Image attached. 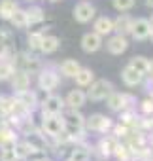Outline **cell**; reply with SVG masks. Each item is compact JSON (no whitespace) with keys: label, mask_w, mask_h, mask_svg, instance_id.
<instances>
[{"label":"cell","mask_w":153,"mask_h":161,"mask_svg":"<svg viewBox=\"0 0 153 161\" xmlns=\"http://www.w3.org/2000/svg\"><path fill=\"white\" fill-rule=\"evenodd\" d=\"M85 93H87V101L100 103V101H106L113 93V84L108 82V80H93Z\"/></svg>","instance_id":"1"},{"label":"cell","mask_w":153,"mask_h":161,"mask_svg":"<svg viewBox=\"0 0 153 161\" xmlns=\"http://www.w3.org/2000/svg\"><path fill=\"white\" fill-rule=\"evenodd\" d=\"M61 84V76H59V70L51 68V66H45L38 72V89L40 91H45V93H53Z\"/></svg>","instance_id":"2"},{"label":"cell","mask_w":153,"mask_h":161,"mask_svg":"<svg viewBox=\"0 0 153 161\" xmlns=\"http://www.w3.org/2000/svg\"><path fill=\"white\" fill-rule=\"evenodd\" d=\"M87 131H93V133H110L112 127H113V119L106 114H91L85 118V125H83Z\"/></svg>","instance_id":"3"},{"label":"cell","mask_w":153,"mask_h":161,"mask_svg":"<svg viewBox=\"0 0 153 161\" xmlns=\"http://www.w3.org/2000/svg\"><path fill=\"white\" fill-rule=\"evenodd\" d=\"M117 142H119V138H117L113 133H104V136H100V140L95 144L93 152H95V155H98L100 159H108V157L113 155V152H115V148H117Z\"/></svg>","instance_id":"4"},{"label":"cell","mask_w":153,"mask_h":161,"mask_svg":"<svg viewBox=\"0 0 153 161\" xmlns=\"http://www.w3.org/2000/svg\"><path fill=\"white\" fill-rule=\"evenodd\" d=\"M106 104L112 112H123V110H129V108H134L136 104V99L129 93H117L113 91L108 99H106Z\"/></svg>","instance_id":"5"},{"label":"cell","mask_w":153,"mask_h":161,"mask_svg":"<svg viewBox=\"0 0 153 161\" xmlns=\"http://www.w3.org/2000/svg\"><path fill=\"white\" fill-rule=\"evenodd\" d=\"M13 63H15V66H17V68L27 70L29 74H38V72L44 68V66H42V61H40L38 57H34V55L27 53V51H23V53H15Z\"/></svg>","instance_id":"6"},{"label":"cell","mask_w":153,"mask_h":161,"mask_svg":"<svg viewBox=\"0 0 153 161\" xmlns=\"http://www.w3.org/2000/svg\"><path fill=\"white\" fill-rule=\"evenodd\" d=\"M40 127L47 136H57L64 129V119H62L61 114H47V116H42V125Z\"/></svg>","instance_id":"7"},{"label":"cell","mask_w":153,"mask_h":161,"mask_svg":"<svg viewBox=\"0 0 153 161\" xmlns=\"http://www.w3.org/2000/svg\"><path fill=\"white\" fill-rule=\"evenodd\" d=\"M66 108L64 104V99L55 95V93H47L44 101H40V110H42V116H47V114H62V110Z\"/></svg>","instance_id":"8"},{"label":"cell","mask_w":153,"mask_h":161,"mask_svg":"<svg viewBox=\"0 0 153 161\" xmlns=\"http://www.w3.org/2000/svg\"><path fill=\"white\" fill-rule=\"evenodd\" d=\"M19 138H17L15 129L2 119L0 121V150H13Z\"/></svg>","instance_id":"9"},{"label":"cell","mask_w":153,"mask_h":161,"mask_svg":"<svg viewBox=\"0 0 153 161\" xmlns=\"http://www.w3.org/2000/svg\"><path fill=\"white\" fill-rule=\"evenodd\" d=\"M74 19L78 21V23H82V25H87V23H91L93 19H95V15H97V10H95V6L91 4V2H80V4H76L74 6Z\"/></svg>","instance_id":"10"},{"label":"cell","mask_w":153,"mask_h":161,"mask_svg":"<svg viewBox=\"0 0 153 161\" xmlns=\"http://www.w3.org/2000/svg\"><path fill=\"white\" fill-rule=\"evenodd\" d=\"M13 97L29 110V112H34L36 108H40V99H38V91H32L30 87L25 89V91H19V93H13Z\"/></svg>","instance_id":"11"},{"label":"cell","mask_w":153,"mask_h":161,"mask_svg":"<svg viewBox=\"0 0 153 161\" xmlns=\"http://www.w3.org/2000/svg\"><path fill=\"white\" fill-rule=\"evenodd\" d=\"M82 49L85 51V53H95V51H98L100 47H102V44H104V40H102V36L100 34H97L95 31H91V32H85L83 36H82Z\"/></svg>","instance_id":"12"},{"label":"cell","mask_w":153,"mask_h":161,"mask_svg":"<svg viewBox=\"0 0 153 161\" xmlns=\"http://www.w3.org/2000/svg\"><path fill=\"white\" fill-rule=\"evenodd\" d=\"M106 49L112 55H121L129 49V38L123 36V34H113L106 40Z\"/></svg>","instance_id":"13"},{"label":"cell","mask_w":153,"mask_h":161,"mask_svg":"<svg viewBox=\"0 0 153 161\" xmlns=\"http://www.w3.org/2000/svg\"><path fill=\"white\" fill-rule=\"evenodd\" d=\"M10 82H12V89H13V93L25 91V89L30 87V74H29L27 70L17 68V70L13 72V76L10 78Z\"/></svg>","instance_id":"14"},{"label":"cell","mask_w":153,"mask_h":161,"mask_svg":"<svg viewBox=\"0 0 153 161\" xmlns=\"http://www.w3.org/2000/svg\"><path fill=\"white\" fill-rule=\"evenodd\" d=\"M149 34H151V23H149V19H144V17L134 19L130 36H132L134 40H138V42H142V40H147Z\"/></svg>","instance_id":"15"},{"label":"cell","mask_w":153,"mask_h":161,"mask_svg":"<svg viewBox=\"0 0 153 161\" xmlns=\"http://www.w3.org/2000/svg\"><path fill=\"white\" fill-rule=\"evenodd\" d=\"M144 74L142 72H138L136 68H132L130 64H127L123 70H121V80H123V84L127 86V87H136V86H140L142 82H144Z\"/></svg>","instance_id":"16"},{"label":"cell","mask_w":153,"mask_h":161,"mask_svg":"<svg viewBox=\"0 0 153 161\" xmlns=\"http://www.w3.org/2000/svg\"><path fill=\"white\" fill-rule=\"evenodd\" d=\"M85 103H87V93L83 89H70L68 95L64 97V104L68 108H78L80 110V108L85 106Z\"/></svg>","instance_id":"17"},{"label":"cell","mask_w":153,"mask_h":161,"mask_svg":"<svg viewBox=\"0 0 153 161\" xmlns=\"http://www.w3.org/2000/svg\"><path fill=\"white\" fill-rule=\"evenodd\" d=\"M132 25H134V19L127 14H119L115 19H113V32L115 34H123V36H129L132 32Z\"/></svg>","instance_id":"18"},{"label":"cell","mask_w":153,"mask_h":161,"mask_svg":"<svg viewBox=\"0 0 153 161\" xmlns=\"http://www.w3.org/2000/svg\"><path fill=\"white\" fill-rule=\"evenodd\" d=\"M93 31L97 34H100L102 38L104 36H110L113 32V19L108 17V15H102V17H97L95 23H93Z\"/></svg>","instance_id":"19"},{"label":"cell","mask_w":153,"mask_h":161,"mask_svg":"<svg viewBox=\"0 0 153 161\" xmlns=\"http://www.w3.org/2000/svg\"><path fill=\"white\" fill-rule=\"evenodd\" d=\"M61 116H62L64 123H68V125H80V127L85 125V116H83L78 108H68V106H66Z\"/></svg>","instance_id":"20"},{"label":"cell","mask_w":153,"mask_h":161,"mask_svg":"<svg viewBox=\"0 0 153 161\" xmlns=\"http://www.w3.org/2000/svg\"><path fill=\"white\" fill-rule=\"evenodd\" d=\"M59 47H61V38H59V36L44 34L42 44H40V53H44V55H51V53H55Z\"/></svg>","instance_id":"21"},{"label":"cell","mask_w":153,"mask_h":161,"mask_svg":"<svg viewBox=\"0 0 153 161\" xmlns=\"http://www.w3.org/2000/svg\"><path fill=\"white\" fill-rule=\"evenodd\" d=\"M68 159H70V161H89V159H91V148H89L85 142L76 144L74 150L70 152Z\"/></svg>","instance_id":"22"},{"label":"cell","mask_w":153,"mask_h":161,"mask_svg":"<svg viewBox=\"0 0 153 161\" xmlns=\"http://www.w3.org/2000/svg\"><path fill=\"white\" fill-rule=\"evenodd\" d=\"M80 68H82V64L76 61V59H64V61L59 64V72H61L62 76H66V78H74L76 74L80 72Z\"/></svg>","instance_id":"23"},{"label":"cell","mask_w":153,"mask_h":161,"mask_svg":"<svg viewBox=\"0 0 153 161\" xmlns=\"http://www.w3.org/2000/svg\"><path fill=\"white\" fill-rule=\"evenodd\" d=\"M113 157H117V161H134V152L125 140H119L113 152Z\"/></svg>","instance_id":"24"},{"label":"cell","mask_w":153,"mask_h":161,"mask_svg":"<svg viewBox=\"0 0 153 161\" xmlns=\"http://www.w3.org/2000/svg\"><path fill=\"white\" fill-rule=\"evenodd\" d=\"M17 70L15 63L8 57H2L0 59V82H8V80L13 76V72Z\"/></svg>","instance_id":"25"},{"label":"cell","mask_w":153,"mask_h":161,"mask_svg":"<svg viewBox=\"0 0 153 161\" xmlns=\"http://www.w3.org/2000/svg\"><path fill=\"white\" fill-rule=\"evenodd\" d=\"M74 80H76V84H78V87H89V86H91V82L95 80V72H93L91 68L82 66V68H80V72L74 76Z\"/></svg>","instance_id":"26"},{"label":"cell","mask_w":153,"mask_h":161,"mask_svg":"<svg viewBox=\"0 0 153 161\" xmlns=\"http://www.w3.org/2000/svg\"><path fill=\"white\" fill-rule=\"evenodd\" d=\"M10 23L13 29H29V17H27V10L17 8L13 12V15L10 17Z\"/></svg>","instance_id":"27"},{"label":"cell","mask_w":153,"mask_h":161,"mask_svg":"<svg viewBox=\"0 0 153 161\" xmlns=\"http://www.w3.org/2000/svg\"><path fill=\"white\" fill-rule=\"evenodd\" d=\"M17 2L15 0H0V19L2 21H10V17L13 15V12L17 10Z\"/></svg>","instance_id":"28"},{"label":"cell","mask_w":153,"mask_h":161,"mask_svg":"<svg viewBox=\"0 0 153 161\" xmlns=\"http://www.w3.org/2000/svg\"><path fill=\"white\" fill-rule=\"evenodd\" d=\"M27 17H29V27L30 25H42L45 21V14L40 6H30L27 10Z\"/></svg>","instance_id":"29"},{"label":"cell","mask_w":153,"mask_h":161,"mask_svg":"<svg viewBox=\"0 0 153 161\" xmlns=\"http://www.w3.org/2000/svg\"><path fill=\"white\" fill-rule=\"evenodd\" d=\"M129 64L145 76V72H147V64H149V59H147V57H144V55H134V57L129 61Z\"/></svg>","instance_id":"30"},{"label":"cell","mask_w":153,"mask_h":161,"mask_svg":"<svg viewBox=\"0 0 153 161\" xmlns=\"http://www.w3.org/2000/svg\"><path fill=\"white\" fill-rule=\"evenodd\" d=\"M44 31H32L29 34V49L30 51H40V44H42V38H44Z\"/></svg>","instance_id":"31"},{"label":"cell","mask_w":153,"mask_h":161,"mask_svg":"<svg viewBox=\"0 0 153 161\" xmlns=\"http://www.w3.org/2000/svg\"><path fill=\"white\" fill-rule=\"evenodd\" d=\"M112 4H113V8H115L117 12L125 14V12H130V10L134 8L136 0H112Z\"/></svg>","instance_id":"32"},{"label":"cell","mask_w":153,"mask_h":161,"mask_svg":"<svg viewBox=\"0 0 153 161\" xmlns=\"http://www.w3.org/2000/svg\"><path fill=\"white\" fill-rule=\"evenodd\" d=\"M12 106H13V97H0V112L4 118L12 112Z\"/></svg>","instance_id":"33"},{"label":"cell","mask_w":153,"mask_h":161,"mask_svg":"<svg viewBox=\"0 0 153 161\" xmlns=\"http://www.w3.org/2000/svg\"><path fill=\"white\" fill-rule=\"evenodd\" d=\"M0 42L6 44L8 47H12V44H13V34H12L10 29H0Z\"/></svg>","instance_id":"34"},{"label":"cell","mask_w":153,"mask_h":161,"mask_svg":"<svg viewBox=\"0 0 153 161\" xmlns=\"http://www.w3.org/2000/svg\"><path fill=\"white\" fill-rule=\"evenodd\" d=\"M0 161H19L15 148L13 150H0Z\"/></svg>","instance_id":"35"},{"label":"cell","mask_w":153,"mask_h":161,"mask_svg":"<svg viewBox=\"0 0 153 161\" xmlns=\"http://www.w3.org/2000/svg\"><path fill=\"white\" fill-rule=\"evenodd\" d=\"M45 155H47V152H45V150H32L25 161H40V159H44Z\"/></svg>","instance_id":"36"},{"label":"cell","mask_w":153,"mask_h":161,"mask_svg":"<svg viewBox=\"0 0 153 161\" xmlns=\"http://www.w3.org/2000/svg\"><path fill=\"white\" fill-rule=\"evenodd\" d=\"M145 89H147L149 97H153V78H149V82L145 84Z\"/></svg>","instance_id":"37"},{"label":"cell","mask_w":153,"mask_h":161,"mask_svg":"<svg viewBox=\"0 0 153 161\" xmlns=\"http://www.w3.org/2000/svg\"><path fill=\"white\" fill-rule=\"evenodd\" d=\"M145 76H147V78H153V59H151L149 64H147V72H145Z\"/></svg>","instance_id":"38"},{"label":"cell","mask_w":153,"mask_h":161,"mask_svg":"<svg viewBox=\"0 0 153 161\" xmlns=\"http://www.w3.org/2000/svg\"><path fill=\"white\" fill-rule=\"evenodd\" d=\"M145 6L147 8H153V0H145Z\"/></svg>","instance_id":"39"},{"label":"cell","mask_w":153,"mask_h":161,"mask_svg":"<svg viewBox=\"0 0 153 161\" xmlns=\"http://www.w3.org/2000/svg\"><path fill=\"white\" fill-rule=\"evenodd\" d=\"M147 161H153V150L149 152V155H147Z\"/></svg>","instance_id":"40"},{"label":"cell","mask_w":153,"mask_h":161,"mask_svg":"<svg viewBox=\"0 0 153 161\" xmlns=\"http://www.w3.org/2000/svg\"><path fill=\"white\" fill-rule=\"evenodd\" d=\"M40 161H55V159H51V157H47V155H45V157H44V159H40Z\"/></svg>","instance_id":"41"},{"label":"cell","mask_w":153,"mask_h":161,"mask_svg":"<svg viewBox=\"0 0 153 161\" xmlns=\"http://www.w3.org/2000/svg\"><path fill=\"white\" fill-rule=\"evenodd\" d=\"M149 38H151V42H153V27H151V34H149Z\"/></svg>","instance_id":"42"},{"label":"cell","mask_w":153,"mask_h":161,"mask_svg":"<svg viewBox=\"0 0 153 161\" xmlns=\"http://www.w3.org/2000/svg\"><path fill=\"white\" fill-rule=\"evenodd\" d=\"M149 23H151V27H153V14H151V19H149Z\"/></svg>","instance_id":"43"},{"label":"cell","mask_w":153,"mask_h":161,"mask_svg":"<svg viewBox=\"0 0 153 161\" xmlns=\"http://www.w3.org/2000/svg\"><path fill=\"white\" fill-rule=\"evenodd\" d=\"M2 119H4V116H2V112H0V121H2Z\"/></svg>","instance_id":"44"},{"label":"cell","mask_w":153,"mask_h":161,"mask_svg":"<svg viewBox=\"0 0 153 161\" xmlns=\"http://www.w3.org/2000/svg\"><path fill=\"white\" fill-rule=\"evenodd\" d=\"M49 2H59V0H49Z\"/></svg>","instance_id":"45"},{"label":"cell","mask_w":153,"mask_h":161,"mask_svg":"<svg viewBox=\"0 0 153 161\" xmlns=\"http://www.w3.org/2000/svg\"><path fill=\"white\" fill-rule=\"evenodd\" d=\"M134 161H144V159H134Z\"/></svg>","instance_id":"46"},{"label":"cell","mask_w":153,"mask_h":161,"mask_svg":"<svg viewBox=\"0 0 153 161\" xmlns=\"http://www.w3.org/2000/svg\"><path fill=\"white\" fill-rule=\"evenodd\" d=\"M66 161H70V159H66Z\"/></svg>","instance_id":"47"}]
</instances>
